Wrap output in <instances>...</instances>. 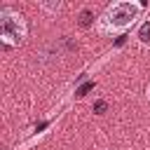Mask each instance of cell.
<instances>
[{"label":"cell","instance_id":"cell-1","mask_svg":"<svg viewBox=\"0 0 150 150\" xmlns=\"http://www.w3.org/2000/svg\"><path fill=\"white\" fill-rule=\"evenodd\" d=\"M138 14V5H131V2H117L108 9L105 14V23L108 26H115V28H122L127 23H131V19H136Z\"/></svg>","mask_w":150,"mask_h":150},{"label":"cell","instance_id":"cell-2","mask_svg":"<svg viewBox=\"0 0 150 150\" xmlns=\"http://www.w3.org/2000/svg\"><path fill=\"white\" fill-rule=\"evenodd\" d=\"M23 33H26V28L21 23V16H14V14L5 12L2 14V21H0V35L5 38V42L7 45L9 42H19L23 38Z\"/></svg>","mask_w":150,"mask_h":150},{"label":"cell","instance_id":"cell-3","mask_svg":"<svg viewBox=\"0 0 150 150\" xmlns=\"http://www.w3.org/2000/svg\"><path fill=\"white\" fill-rule=\"evenodd\" d=\"M91 19H94V12L91 9H82L80 12V26L82 28H89L91 26Z\"/></svg>","mask_w":150,"mask_h":150},{"label":"cell","instance_id":"cell-4","mask_svg":"<svg viewBox=\"0 0 150 150\" xmlns=\"http://www.w3.org/2000/svg\"><path fill=\"white\" fill-rule=\"evenodd\" d=\"M138 38H141L143 42H150V21H145V23L141 26V30H138Z\"/></svg>","mask_w":150,"mask_h":150},{"label":"cell","instance_id":"cell-5","mask_svg":"<svg viewBox=\"0 0 150 150\" xmlns=\"http://www.w3.org/2000/svg\"><path fill=\"white\" fill-rule=\"evenodd\" d=\"M91 89H94V82L89 80V82H84V84H82V87H80V89L75 91V96H77V98H82V96H84L87 91H91Z\"/></svg>","mask_w":150,"mask_h":150},{"label":"cell","instance_id":"cell-6","mask_svg":"<svg viewBox=\"0 0 150 150\" xmlns=\"http://www.w3.org/2000/svg\"><path fill=\"white\" fill-rule=\"evenodd\" d=\"M105 110H108V103H105V101H96V103H94V112H96V115H103Z\"/></svg>","mask_w":150,"mask_h":150},{"label":"cell","instance_id":"cell-7","mask_svg":"<svg viewBox=\"0 0 150 150\" xmlns=\"http://www.w3.org/2000/svg\"><path fill=\"white\" fill-rule=\"evenodd\" d=\"M148 96H150V87H148Z\"/></svg>","mask_w":150,"mask_h":150}]
</instances>
